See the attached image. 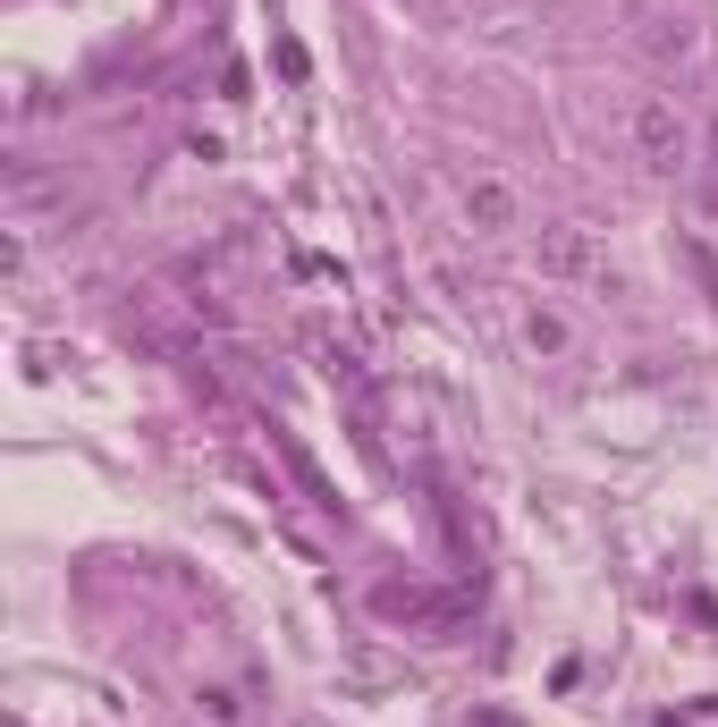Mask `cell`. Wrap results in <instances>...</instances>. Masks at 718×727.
Returning <instances> with one entry per match:
<instances>
[{
    "instance_id": "5b68a950",
    "label": "cell",
    "mask_w": 718,
    "mask_h": 727,
    "mask_svg": "<svg viewBox=\"0 0 718 727\" xmlns=\"http://www.w3.org/2000/svg\"><path fill=\"white\" fill-rule=\"evenodd\" d=\"M525 339H532V347H567V322H558V314H532Z\"/></svg>"
},
{
    "instance_id": "7a4b0ae2",
    "label": "cell",
    "mask_w": 718,
    "mask_h": 727,
    "mask_svg": "<svg viewBox=\"0 0 718 727\" xmlns=\"http://www.w3.org/2000/svg\"><path fill=\"white\" fill-rule=\"evenodd\" d=\"M465 212H474V229L499 238V229H516V187H507V178H474V187H465Z\"/></svg>"
},
{
    "instance_id": "6da1fadb",
    "label": "cell",
    "mask_w": 718,
    "mask_h": 727,
    "mask_svg": "<svg viewBox=\"0 0 718 727\" xmlns=\"http://www.w3.org/2000/svg\"><path fill=\"white\" fill-rule=\"evenodd\" d=\"M634 152H643V170H676V161H685V119H676L668 94L634 102Z\"/></svg>"
},
{
    "instance_id": "3957f363",
    "label": "cell",
    "mask_w": 718,
    "mask_h": 727,
    "mask_svg": "<svg viewBox=\"0 0 718 727\" xmlns=\"http://www.w3.org/2000/svg\"><path fill=\"white\" fill-rule=\"evenodd\" d=\"M583 263H592V229H574V220L541 229V271H583Z\"/></svg>"
},
{
    "instance_id": "8992f818",
    "label": "cell",
    "mask_w": 718,
    "mask_h": 727,
    "mask_svg": "<svg viewBox=\"0 0 718 727\" xmlns=\"http://www.w3.org/2000/svg\"><path fill=\"white\" fill-rule=\"evenodd\" d=\"M710 152H718V119H710Z\"/></svg>"
},
{
    "instance_id": "277c9868",
    "label": "cell",
    "mask_w": 718,
    "mask_h": 727,
    "mask_svg": "<svg viewBox=\"0 0 718 727\" xmlns=\"http://www.w3.org/2000/svg\"><path fill=\"white\" fill-rule=\"evenodd\" d=\"M651 51L659 60H694V25H651Z\"/></svg>"
}]
</instances>
